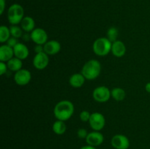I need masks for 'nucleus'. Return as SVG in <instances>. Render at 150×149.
Returning a JSON list of instances; mask_svg holds the SVG:
<instances>
[{
  "label": "nucleus",
  "instance_id": "nucleus-1",
  "mask_svg": "<svg viewBox=\"0 0 150 149\" xmlns=\"http://www.w3.org/2000/svg\"><path fill=\"white\" fill-rule=\"evenodd\" d=\"M74 113V105L69 100H62L57 103L54 109V114L57 120L66 121Z\"/></svg>",
  "mask_w": 150,
  "mask_h": 149
},
{
  "label": "nucleus",
  "instance_id": "nucleus-2",
  "mask_svg": "<svg viewBox=\"0 0 150 149\" xmlns=\"http://www.w3.org/2000/svg\"><path fill=\"white\" fill-rule=\"evenodd\" d=\"M101 72V64L96 59H91L83 64L81 69V73L86 80H92L98 77Z\"/></svg>",
  "mask_w": 150,
  "mask_h": 149
},
{
  "label": "nucleus",
  "instance_id": "nucleus-3",
  "mask_svg": "<svg viewBox=\"0 0 150 149\" xmlns=\"http://www.w3.org/2000/svg\"><path fill=\"white\" fill-rule=\"evenodd\" d=\"M112 42L107 37H100L95 39L92 45L93 52L98 56H105L111 52Z\"/></svg>",
  "mask_w": 150,
  "mask_h": 149
},
{
  "label": "nucleus",
  "instance_id": "nucleus-4",
  "mask_svg": "<svg viewBox=\"0 0 150 149\" xmlns=\"http://www.w3.org/2000/svg\"><path fill=\"white\" fill-rule=\"evenodd\" d=\"M24 18L23 7L19 4H13L7 10V19L11 25H18L21 23Z\"/></svg>",
  "mask_w": 150,
  "mask_h": 149
},
{
  "label": "nucleus",
  "instance_id": "nucleus-5",
  "mask_svg": "<svg viewBox=\"0 0 150 149\" xmlns=\"http://www.w3.org/2000/svg\"><path fill=\"white\" fill-rule=\"evenodd\" d=\"M111 96V91L108 87L104 86H98L94 89L92 92V97L96 102L104 103L108 102Z\"/></svg>",
  "mask_w": 150,
  "mask_h": 149
},
{
  "label": "nucleus",
  "instance_id": "nucleus-6",
  "mask_svg": "<svg viewBox=\"0 0 150 149\" xmlns=\"http://www.w3.org/2000/svg\"><path fill=\"white\" fill-rule=\"evenodd\" d=\"M89 125L94 131H101L105 126V118L102 113L98 112L91 114Z\"/></svg>",
  "mask_w": 150,
  "mask_h": 149
},
{
  "label": "nucleus",
  "instance_id": "nucleus-7",
  "mask_svg": "<svg viewBox=\"0 0 150 149\" xmlns=\"http://www.w3.org/2000/svg\"><path fill=\"white\" fill-rule=\"evenodd\" d=\"M31 40L36 45H44L48 42V34L42 28H35L31 32Z\"/></svg>",
  "mask_w": 150,
  "mask_h": 149
},
{
  "label": "nucleus",
  "instance_id": "nucleus-8",
  "mask_svg": "<svg viewBox=\"0 0 150 149\" xmlns=\"http://www.w3.org/2000/svg\"><path fill=\"white\" fill-rule=\"evenodd\" d=\"M32 79V74L30 71L26 69H21L16 72L14 74V81L17 85L23 86L27 85Z\"/></svg>",
  "mask_w": 150,
  "mask_h": 149
},
{
  "label": "nucleus",
  "instance_id": "nucleus-9",
  "mask_svg": "<svg viewBox=\"0 0 150 149\" xmlns=\"http://www.w3.org/2000/svg\"><path fill=\"white\" fill-rule=\"evenodd\" d=\"M33 66L38 70H42L48 67L49 64V58L48 54L45 52L36 53L32 61Z\"/></svg>",
  "mask_w": 150,
  "mask_h": 149
},
{
  "label": "nucleus",
  "instance_id": "nucleus-10",
  "mask_svg": "<svg viewBox=\"0 0 150 149\" xmlns=\"http://www.w3.org/2000/svg\"><path fill=\"white\" fill-rule=\"evenodd\" d=\"M111 145L115 149H127L130 147V140L123 134H118L111 139Z\"/></svg>",
  "mask_w": 150,
  "mask_h": 149
},
{
  "label": "nucleus",
  "instance_id": "nucleus-11",
  "mask_svg": "<svg viewBox=\"0 0 150 149\" xmlns=\"http://www.w3.org/2000/svg\"><path fill=\"white\" fill-rule=\"evenodd\" d=\"M85 140H86L87 145L97 147V146L100 145L103 143L104 137L102 133H100V131H93L88 134L87 137Z\"/></svg>",
  "mask_w": 150,
  "mask_h": 149
},
{
  "label": "nucleus",
  "instance_id": "nucleus-12",
  "mask_svg": "<svg viewBox=\"0 0 150 149\" xmlns=\"http://www.w3.org/2000/svg\"><path fill=\"white\" fill-rule=\"evenodd\" d=\"M44 46V52L48 56L56 55L59 53V51H61V44L58 41L54 40H48Z\"/></svg>",
  "mask_w": 150,
  "mask_h": 149
},
{
  "label": "nucleus",
  "instance_id": "nucleus-13",
  "mask_svg": "<svg viewBox=\"0 0 150 149\" xmlns=\"http://www.w3.org/2000/svg\"><path fill=\"white\" fill-rule=\"evenodd\" d=\"M13 51H14L15 57L21 60L26 59L29 55V48L26 45L21 42H18L13 48Z\"/></svg>",
  "mask_w": 150,
  "mask_h": 149
},
{
  "label": "nucleus",
  "instance_id": "nucleus-14",
  "mask_svg": "<svg viewBox=\"0 0 150 149\" xmlns=\"http://www.w3.org/2000/svg\"><path fill=\"white\" fill-rule=\"evenodd\" d=\"M14 56V51L13 48L7 44L2 45L0 47V61L7 63Z\"/></svg>",
  "mask_w": 150,
  "mask_h": 149
},
{
  "label": "nucleus",
  "instance_id": "nucleus-15",
  "mask_svg": "<svg viewBox=\"0 0 150 149\" xmlns=\"http://www.w3.org/2000/svg\"><path fill=\"white\" fill-rule=\"evenodd\" d=\"M111 53L114 56L117 58H121L124 56L126 53V46L124 42L118 39L113 42L112 47H111Z\"/></svg>",
  "mask_w": 150,
  "mask_h": 149
},
{
  "label": "nucleus",
  "instance_id": "nucleus-16",
  "mask_svg": "<svg viewBox=\"0 0 150 149\" xmlns=\"http://www.w3.org/2000/svg\"><path fill=\"white\" fill-rule=\"evenodd\" d=\"M86 78L81 73H74L70 76L69 79V83L75 89H79L82 87L85 83Z\"/></svg>",
  "mask_w": 150,
  "mask_h": 149
},
{
  "label": "nucleus",
  "instance_id": "nucleus-17",
  "mask_svg": "<svg viewBox=\"0 0 150 149\" xmlns=\"http://www.w3.org/2000/svg\"><path fill=\"white\" fill-rule=\"evenodd\" d=\"M21 27L25 32H32L35 29V20L30 16H26L21 22Z\"/></svg>",
  "mask_w": 150,
  "mask_h": 149
},
{
  "label": "nucleus",
  "instance_id": "nucleus-18",
  "mask_svg": "<svg viewBox=\"0 0 150 149\" xmlns=\"http://www.w3.org/2000/svg\"><path fill=\"white\" fill-rule=\"evenodd\" d=\"M7 65L8 67V70H10L12 72H15L23 69L22 68V67H23L22 60L19 59L15 56L13 58H11L10 61H7Z\"/></svg>",
  "mask_w": 150,
  "mask_h": 149
},
{
  "label": "nucleus",
  "instance_id": "nucleus-19",
  "mask_svg": "<svg viewBox=\"0 0 150 149\" xmlns=\"http://www.w3.org/2000/svg\"><path fill=\"white\" fill-rule=\"evenodd\" d=\"M52 129L56 134L62 135V134L65 133L66 129H67V127H66V124L64 123V121H60V120H57L53 124Z\"/></svg>",
  "mask_w": 150,
  "mask_h": 149
},
{
  "label": "nucleus",
  "instance_id": "nucleus-20",
  "mask_svg": "<svg viewBox=\"0 0 150 149\" xmlns=\"http://www.w3.org/2000/svg\"><path fill=\"white\" fill-rule=\"evenodd\" d=\"M125 91L122 88H114L111 90V97L117 102H121L125 98Z\"/></svg>",
  "mask_w": 150,
  "mask_h": 149
},
{
  "label": "nucleus",
  "instance_id": "nucleus-21",
  "mask_svg": "<svg viewBox=\"0 0 150 149\" xmlns=\"http://www.w3.org/2000/svg\"><path fill=\"white\" fill-rule=\"evenodd\" d=\"M10 37L11 34H10V27H7L4 25L0 26V42L1 43L7 42Z\"/></svg>",
  "mask_w": 150,
  "mask_h": 149
},
{
  "label": "nucleus",
  "instance_id": "nucleus-22",
  "mask_svg": "<svg viewBox=\"0 0 150 149\" xmlns=\"http://www.w3.org/2000/svg\"><path fill=\"white\" fill-rule=\"evenodd\" d=\"M10 31L11 37H16L17 39L22 37L23 34V30L21 26H18V25H11L10 26Z\"/></svg>",
  "mask_w": 150,
  "mask_h": 149
},
{
  "label": "nucleus",
  "instance_id": "nucleus-23",
  "mask_svg": "<svg viewBox=\"0 0 150 149\" xmlns=\"http://www.w3.org/2000/svg\"><path fill=\"white\" fill-rule=\"evenodd\" d=\"M119 35V31L114 26L112 27H110L108 29V32H107V38L111 41V42H114L115 41L117 40V37H118Z\"/></svg>",
  "mask_w": 150,
  "mask_h": 149
},
{
  "label": "nucleus",
  "instance_id": "nucleus-24",
  "mask_svg": "<svg viewBox=\"0 0 150 149\" xmlns=\"http://www.w3.org/2000/svg\"><path fill=\"white\" fill-rule=\"evenodd\" d=\"M91 113L87 110H83L80 112L79 114V118L80 120L83 122H89V119H90Z\"/></svg>",
  "mask_w": 150,
  "mask_h": 149
},
{
  "label": "nucleus",
  "instance_id": "nucleus-25",
  "mask_svg": "<svg viewBox=\"0 0 150 149\" xmlns=\"http://www.w3.org/2000/svg\"><path fill=\"white\" fill-rule=\"evenodd\" d=\"M88 134H89V133L86 131V129H85L83 128L79 129L77 131V135L80 139H86Z\"/></svg>",
  "mask_w": 150,
  "mask_h": 149
},
{
  "label": "nucleus",
  "instance_id": "nucleus-26",
  "mask_svg": "<svg viewBox=\"0 0 150 149\" xmlns=\"http://www.w3.org/2000/svg\"><path fill=\"white\" fill-rule=\"evenodd\" d=\"M18 39L16 37H10V38H9L8 40L7 41V45H9L10 47H11V48H14L15 46H16V45H17L18 43Z\"/></svg>",
  "mask_w": 150,
  "mask_h": 149
},
{
  "label": "nucleus",
  "instance_id": "nucleus-27",
  "mask_svg": "<svg viewBox=\"0 0 150 149\" xmlns=\"http://www.w3.org/2000/svg\"><path fill=\"white\" fill-rule=\"evenodd\" d=\"M7 70H8V67H7V63L0 61V74H1V75L5 74Z\"/></svg>",
  "mask_w": 150,
  "mask_h": 149
},
{
  "label": "nucleus",
  "instance_id": "nucleus-28",
  "mask_svg": "<svg viewBox=\"0 0 150 149\" xmlns=\"http://www.w3.org/2000/svg\"><path fill=\"white\" fill-rule=\"evenodd\" d=\"M34 51H35L36 53L44 52V46L42 45H36L35 48H34Z\"/></svg>",
  "mask_w": 150,
  "mask_h": 149
},
{
  "label": "nucleus",
  "instance_id": "nucleus-29",
  "mask_svg": "<svg viewBox=\"0 0 150 149\" xmlns=\"http://www.w3.org/2000/svg\"><path fill=\"white\" fill-rule=\"evenodd\" d=\"M5 0H0V15L4 13V9H5Z\"/></svg>",
  "mask_w": 150,
  "mask_h": 149
},
{
  "label": "nucleus",
  "instance_id": "nucleus-30",
  "mask_svg": "<svg viewBox=\"0 0 150 149\" xmlns=\"http://www.w3.org/2000/svg\"><path fill=\"white\" fill-rule=\"evenodd\" d=\"M22 38H23V39L24 41H29L31 39V34L28 33V32H26V33H24L23 34V36H22Z\"/></svg>",
  "mask_w": 150,
  "mask_h": 149
},
{
  "label": "nucleus",
  "instance_id": "nucleus-31",
  "mask_svg": "<svg viewBox=\"0 0 150 149\" xmlns=\"http://www.w3.org/2000/svg\"><path fill=\"white\" fill-rule=\"evenodd\" d=\"M79 149H96V148L94 147V146L89 145H86L83 146V147L80 148Z\"/></svg>",
  "mask_w": 150,
  "mask_h": 149
},
{
  "label": "nucleus",
  "instance_id": "nucleus-32",
  "mask_svg": "<svg viewBox=\"0 0 150 149\" xmlns=\"http://www.w3.org/2000/svg\"><path fill=\"white\" fill-rule=\"evenodd\" d=\"M145 90L146 91V92L150 93V82L146 84V86H145Z\"/></svg>",
  "mask_w": 150,
  "mask_h": 149
}]
</instances>
